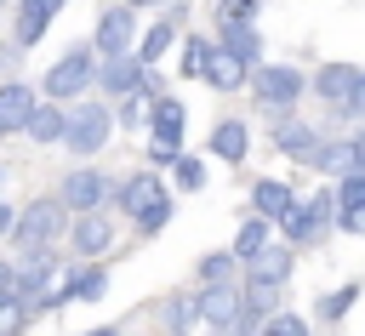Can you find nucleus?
I'll return each instance as SVG.
<instances>
[{
    "label": "nucleus",
    "mask_w": 365,
    "mask_h": 336,
    "mask_svg": "<svg viewBox=\"0 0 365 336\" xmlns=\"http://www.w3.org/2000/svg\"><path fill=\"white\" fill-rule=\"evenodd\" d=\"M68 233V211H63V199L57 194H40V199H29V205H17V222H11V251L23 256V251H51L57 239Z\"/></svg>",
    "instance_id": "1"
},
{
    "label": "nucleus",
    "mask_w": 365,
    "mask_h": 336,
    "mask_svg": "<svg viewBox=\"0 0 365 336\" xmlns=\"http://www.w3.org/2000/svg\"><path fill=\"white\" fill-rule=\"evenodd\" d=\"M17 262V273H11V296L29 308V313H40V302L57 290V279H63V256H57V245L51 251H23V256H11Z\"/></svg>",
    "instance_id": "2"
},
{
    "label": "nucleus",
    "mask_w": 365,
    "mask_h": 336,
    "mask_svg": "<svg viewBox=\"0 0 365 336\" xmlns=\"http://www.w3.org/2000/svg\"><path fill=\"white\" fill-rule=\"evenodd\" d=\"M91 80H97V51H91V46H68V51L46 68L40 97H46V103H74Z\"/></svg>",
    "instance_id": "3"
},
{
    "label": "nucleus",
    "mask_w": 365,
    "mask_h": 336,
    "mask_svg": "<svg viewBox=\"0 0 365 336\" xmlns=\"http://www.w3.org/2000/svg\"><path fill=\"white\" fill-rule=\"evenodd\" d=\"M331 211H336L331 188H319V194L297 199V205H291V216L279 222V239H285L291 251H314V245H319V239L331 233Z\"/></svg>",
    "instance_id": "4"
},
{
    "label": "nucleus",
    "mask_w": 365,
    "mask_h": 336,
    "mask_svg": "<svg viewBox=\"0 0 365 336\" xmlns=\"http://www.w3.org/2000/svg\"><path fill=\"white\" fill-rule=\"evenodd\" d=\"M108 137H114V108H108V103H74V108H68V120H63V148H68V154L91 159Z\"/></svg>",
    "instance_id": "5"
},
{
    "label": "nucleus",
    "mask_w": 365,
    "mask_h": 336,
    "mask_svg": "<svg viewBox=\"0 0 365 336\" xmlns=\"http://www.w3.org/2000/svg\"><path fill=\"white\" fill-rule=\"evenodd\" d=\"M57 199H63V211H68V216L108 211V199H114V177H108V171H97V165H68V171H63V182H57Z\"/></svg>",
    "instance_id": "6"
},
{
    "label": "nucleus",
    "mask_w": 365,
    "mask_h": 336,
    "mask_svg": "<svg viewBox=\"0 0 365 336\" xmlns=\"http://www.w3.org/2000/svg\"><path fill=\"white\" fill-rule=\"evenodd\" d=\"M302 91H308V74H297L291 63H257V68H251V97H257L268 114H291Z\"/></svg>",
    "instance_id": "7"
},
{
    "label": "nucleus",
    "mask_w": 365,
    "mask_h": 336,
    "mask_svg": "<svg viewBox=\"0 0 365 336\" xmlns=\"http://www.w3.org/2000/svg\"><path fill=\"white\" fill-rule=\"evenodd\" d=\"M91 51H103V57H131L137 51V11L125 0L103 6L97 28H91Z\"/></svg>",
    "instance_id": "8"
},
{
    "label": "nucleus",
    "mask_w": 365,
    "mask_h": 336,
    "mask_svg": "<svg viewBox=\"0 0 365 336\" xmlns=\"http://www.w3.org/2000/svg\"><path fill=\"white\" fill-rule=\"evenodd\" d=\"M68 251H74V262H103L114 251V211L68 216Z\"/></svg>",
    "instance_id": "9"
},
{
    "label": "nucleus",
    "mask_w": 365,
    "mask_h": 336,
    "mask_svg": "<svg viewBox=\"0 0 365 336\" xmlns=\"http://www.w3.org/2000/svg\"><path fill=\"white\" fill-rule=\"evenodd\" d=\"M291 273H297V251H291L285 239H268V245L240 268V285H274V290H285Z\"/></svg>",
    "instance_id": "10"
},
{
    "label": "nucleus",
    "mask_w": 365,
    "mask_h": 336,
    "mask_svg": "<svg viewBox=\"0 0 365 336\" xmlns=\"http://www.w3.org/2000/svg\"><path fill=\"white\" fill-rule=\"evenodd\" d=\"M160 199H171V194H165V182H160V171H131L125 182H114V199H108V205H114L120 216H131V222H137V216H143V211H154Z\"/></svg>",
    "instance_id": "11"
},
{
    "label": "nucleus",
    "mask_w": 365,
    "mask_h": 336,
    "mask_svg": "<svg viewBox=\"0 0 365 336\" xmlns=\"http://www.w3.org/2000/svg\"><path fill=\"white\" fill-rule=\"evenodd\" d=\"M57 296L63 308H91L108 296V268L103 262H68V273L57 279Z\"/></svg>",
    "instance_id": "12"
},
{
    "label": "nucleus",
    "mask_w": 365,
    "mask_h": 336,
    "mask_svg": "<svg viewBox=\"0 0 365 336\" xmlns=\"http://www.w3.org/2000/svg\"><path fill=\"white\" fill-rule=\"evenodd\" d=\"M194 319H200L205 330H234V319H240V285L194 290Z\"/></svg>",
    "instance_id": "13"
},
{
    "label": "nucleus",
    "mask_w": 365,
    "mask_h": 336,
    "mask_svg": "<svg viewBox=\"0 0 365 336\" xmlns=\"http://www.w3.org/2000/svg\"><path fill=\"white\" fill-rule=\"evenodd\" d=\"M291 205H297V188L291 182H279V177H257L251 182V216H262V222H285L291 216Z\"/></svg>",
    "instance_id": "14"
},
{
    "label": "nucleus",
    "mask_w": 365,
    "mask_h": 336,
    "mask_svg": "<svg viewBox=\"0 0 365 336\" xmlns=\"http://www.w3.org/2000/svg\"><path fill=\"white\" fill-rule=\"evenodd\" d=\"M274 148L285 154V159H314V148H319V131L308 125V120H297V114H274Z\"/></svg>",
    "instance_id": "15"
},
{
    "label": "nucleus",
    "mask_w": 365,
    "mask_h": 336,
    "mask_svg": "<svg viewBox=\"0 0 365 336\" xmlns=\"http://www.w3.org/2000/svg\"><path fill=\"white\" fill-rule=\"evenodd\" d=\"M34 103H40L34 85H23V80H0V137H23Z\"/></svg>",
    "instance_id": "16"
},
{
    "label": "nucleus",
    "mask_w": 365,
    "mask_h": 336,
    "mask_svg": "<svg viewBox=\"0 0 365 336\" xmlns=\"http://www.w3.org/2000/svg\"><path fill=\"white\" fill-rule=\"evenodd\" d=\"M63 6H68V0H17V28H11V46H17V51H29V46L51 28V17H57Z\"/></svg>",
    "instance_id": "17"
},
{
    "label": "nucleus",
    "mask_w": 365,
    "mask_h": 336,
    "mask_svg": "<svg viewBox=\"0 0 365 336\" xmlns=\"http://www.w3.org/2000/svg\"><path fill=\"white\" fill-rule=\"evenodd\" d=\"M91 85H103V97L120 103V97H131V91L143 85V63H137V57H103Z\"/></svg>",
    "instance_id": "18"
},
{
    "label": "nucleus",
    "mask_w": 365,
    "mask_h": 336,
    "mask_svg": "<svg viewBox=\"0 0 365 336\" xmlns=\"http://www.w3.org/2000/svg\"><path fill=\"white\" fill-rule=\"evenodd\" d=\"M205 148H211L222 165H240V159L251 154V120H234V114H228V120H217V125H211V137H205Z\"/></svg>",
    "instance_id": "19"
},
{
    "label": "nucleus",
    "mask_w": 365,
    "mask_h": 336,
    "mask_svg": "<svg viewBox=\"0 0 365 336\" xmlns=\"http://www.w3.org/2000/svg\"><path fill=\"white\" fill-rule=\"evenodd\" d=\"M354 80H359V68H354V63H325V68H319L308 85H314V97H319V103L336 114V108L354 97Z\"/></svg>",
    "instance_id": "20"
},
{
    "label": "nucleus",
    "mask_w": 365,
    "mask_h": 336,
    "mask_svg": "<svg viewBox=\"0 0 365 336\" xmlns=\"http://www.w3.org/2000/svg\"><path fill=\"white\" fill-rule=\"evenodd\" d=\"M319 177H354L359 171V159H354V137H319V148H314V159H308Z\"/></svg>",
    "instance_id": "21"
},
{
    "label": "nucleus",
    "mask_w": 365,
    "mask_h": 336,
    "mask_svg": "<svg viewBox=\"0 0 365 336\" xmlns=\"http://www.w3.org/2000/svg\"><path fill=\"white\" fill-rule=\"evenodd\" d=\"M200 80H205L211 91H240V85L251 80V68H245L240 57H228L222 46H211V51H205V68H200Z\"/></svg>",
    "instance_id": "22"
},
{
    "label": "nucleus",
    "mask_w": 365,
    "mask_h": 336,
    "mask_svg": "<svg viewBox=\"0 0 365 336\" xmlns=\"http://www.w3.org/2000/svg\"><path fill=\"white\" fill-rule=\"evenodd\" d=\"M154 319H160V330L165 336H188L200 319H194V290H171V296H160L154 302Z\"/></svg>",
    "instance_id": "23"
},
{
    "label": "nucleus",
    "mask_w": 365,
    "mask_h": 336,
    "mask_svg": "<svg viewBox=\"0 0 365 336\" xmlns=\"http://www.w3.org/2000/svg\"><path fill=\"white\" fill-rule=\"evenodd\" d=\"M171 40H177V17L165 11V17H154V23H148V28L137 34V51H131V57H137L143 68H154V63H160V57L171 51Z\"/></svg>",
    "instance_id": "24"
},
{
    "label": "nucleus",
    "mask_w": 365,
    "mask_h": 336,
    "mask_svg": "<svg viewBox=\"0 0 365 336\" xmlns=\"http://www.w3.org/2000/svg\"><path fill=\"white\" fill-rule=\"evenodd\" d=\"M217 28H222V34H217V46H222L228 57H240L245 68H257V63H262V34H257L251 23H217Z\"/></svg>",
    "instance_id": "25"
},
{
    "label": "nucleus",
    "mask_w": 365,
    "mask_h": 336,
    "mask_svg": "<svg viewBox=\"0 0 365 336\" xmlns=\"http://www.w3.org/2000/svg\"><path fill=\"white\" fill-rule=\"evenodd\" d=\"M359 290H365V279H342L336 290H325V296L314 302V325H342V319L354 313V302H359Z\"/></svg>",
    "instance_id": "26"
},
{
    "label": "nucleus",
    "mask_w": 365,
    "mask_h": 336,
    "mask_svg": "<svg viewBox=\"0 0 365 336\" xmlns=\"http://www.w3.org/2000/svg\"><path fill=\"white\" fill-rule=\"evenodd\" d=\"M211 285H240L234 251H205V256L194 262V290H211Z\"/></svg>",
    "instance_id": "27"
},
{
    "label": "nucleus",
    "mask_w": 365,
    "mask_h": 336,
    "mask_svg": "<svg viewBox=\"0 0 365 336\" xmlns=\"http://www.w3.org/2000/svg\"><path fill=\"white\" fill-rule=\"evenodd\" d=\"M63 120H68V108H63V103H34V114H29L23 137H29V142H63Z\"/></svg>",
    "instance_id": "28"
},
{
    "label": "nucleus",
    "mask_w": 365,
    "mask_h": 336,
    "mask_svg": "<svg viewBox=\"0 0 365 336\" xmlns=\"http://www.w3.org/2000/svg\"><path fill=\"white\" fill-rule=\"evenodd\" d=\"M268 239H274V222H262V216H245V222H240V233H234V245H228V251H234V262H240V268H245V262H251V256H257V251H262V245H268Z\"/></svg>",
    "instance_id": "29"
},
{
    "label": "nucleus",
    "mask_w": 365,
    "mask_h": 336,
    "mask_svg": "<svg viewBox=\"0 0 365 336\" xmlns=\"http://www.w3.org/2000/svg\"><path fill=\"white\" fill-rule=\"evenodd\" d=\"M108 108H114V125H125V131H131V125H148V108H154V97L137 85L131 97H120V103H108Z\"/></svg>",
    "instance_id": "30"
},
{
    "label": "nucleus",
    "mask_w": 365,
    "mask_h": 336,
    "mask_svg": "<svg viewBox=\"0 0 365 336\" xmlns=\"http://www.w3.org/2000/svg\"><path fill=\"white\" fill-rule=\"evenodd\" d=\"M331 199H336V211H359V216H365V171L336 177V182H331Z\"/></svg>",
    "instance_id": "31"
},
{
    "label": "nucleus",
    "mask_w": 365,
    "mask_h": 336,
    "mask_svg": "<svg viewBox=\"0 0 365 336\" xmlns=\"http://www.w3.org/2000/svg\"><path fill=\"white\" fill-rule=\"evenodd\" d=\"M171 182H177L182 194H200V188H205V159H200V154H177Z\"/></svg>",
    "instance_id": "32"
},
{
    "label": "nucleus",
    "mask_w": 365,
    "mask_h": 336,
    "mask_svg": "<svg viewBox=\"0 0 365 336\" xmlns=\"http://www.w3.org/2000/svg\"><path fill=\"white\" fill-rule=\"evenodd\" d=\"M262 336H314V319L297 313V308H279V313L262 325Z\"/></svg>",
    "instance_id": "33"
},
{
    "label": "nucleus",
    "mask_w": 365,
    "mask_h": 336,
    "mask_svg": "<svg viewBox=\"0 0 365 336\" xmlns=\"http://www.w3.org/2000/svg\"><path fill=\"white\" fill-rule=\"evenodd\" d=\"M29 325H34V313H29V308L6 290V296H0V336H23Z\"/></svg>",
    "instance_id": "34"
},
{
    "label": "nucleus",
    "mask_w": 365,
    "mask_h": 336,
    "mask_svg": "<svg viewBox=\"0 0 365 336\" xmlns=\"http://www.w3.org/2000/svg\"><path fill=\"white\" fill-rule=\"evenodd\" d=\"M205 51H211V40H205V34H188V40H182V74H188V80H200Z\"/></svg>",
    "instance_id": "35"
},
{
    "label": "nucleus",
    "mask_w": 365,
    "mask_h": 336,
    "mask_svg": "<svg viewBox=\"0 0 365 336\" xmlns=\"http://www.w3.org/2000/svg\"><path fill=\"white\" fill-rule=\"evenodd\" d=\"M262 0H217V23H257Z\"/></svg>",
    "instance_id": "36"
},
{
    "label": "nucleus",
    "mask_w": 365,
    "mask_h": 336,
    "mask_svg": "<svg viewBox=\"0 0 365 336\" xmlns=\"http://www.w3.org/2000/svg\"><path fill=\"white\" fill-rule=\"evenodd\" d=\"M165 222H171V199H160L154 211H143V216H137V239H154Z\"/></svg>",
    "instance_id": "37"
},
{
    "label": "nucleus",
    "mask_w": 365,
    "mask_h": 336,
    "mask_svg": "<svg viewBox=\"0 0 365 336\" xmlns=\"http://www.w3.org/2000/svg\"><path fill=\"white\" fill-rule=\"evenodd\" d=\"M331 120H365V68H359V80H354V97H348Z\"/></svg>",
    "instance_id": "38"
},
{
    "label": "nucleus",
    "mask_w": 365,
    "mask_h": 336,
    "mask_svg": "<svg viewBox=\"0 0 365 336\" xmlns=\"http://www.w3.org/2000/svg\"><path fill=\"white\" fill-rule=\"evenodd\" d=\"M331 228L336 233H365V216L359 211H331Z\"/></svg>",
    "instance_id": "39"
},
{
    "label": "nucleus",
    "mask_w": 365,
    "mask_h": 336,
    "mask_svg": "<svg viewBox=\"0 0 365 336\" xmlns=\"http://www.w3.org/2000/svg\"><path fill=\"white\" fill-rule=\"evenodd\" d=\"M11 222H17V205H11V199H0V239L11 233Z\"/></svg>",
    "instance_id": "40"
},
{
    "label": "nucleus",
    "mask_w": 365,
    "mask_h": 336,
    "mask_svg": "<svg viewBox=\"0 0 365 336\" xmlns=\"http://www.w3.org/2000/svg\"><path fill=\"white\" fill-rule=\"evenodd\" d=\"M11 273H17V262H11V256H0V296L11 290Z\"/></svg>",
    "instance_id": "41"
},
{
    "label": "nucleus",
    "mask_w": 365,
    "mask_h": 336,
    "mask_svg": "<svg viewBox=\"0 0 365 336\" xmlns=\"http://www.w3.org/2000/svg\"><path fill=\"white\" fill-rule=\"evenodd\" d=\"M80 336H125L120 325H91V330H80Z\"/></svg>",
    "instance_id": "42"
},
{
    "label": "nucleus",
    "mask_w": 365,
    "mask_h": 336,
    "mask_svg": "<svg viewBox=\"0 0 365 336\" xmlns=\"http://www.w3.org/2000/svg\"><path fill=\"white\" fill-rule=\"evenodd\" d=\"M125 6H131V11H143V6H154V11H160V6H171V0H125Z\"/></svg>",
    "instance_id": "43"
},
{
    "label": "nucleus",
    "mask_w": 365,
    "mask_h": 336,
    "mask_svg": "<svg viewBox=\"0 0 365 336\" xmlns=\"http://www.w3.org/2000/svg\"><path fill=\"white\" fill-rule=\"evenodd\" d=\"M354 159H359V171H365V131L354 137Z\"/></svg>",
    "instance_id": "44"
},
{
    "label": "nucleus",
    "mask_w": 365,
    "mask_h": 336,
    "mask_svg": "<svg viewBox=\"0 0 365 336\" xmlns=\"http://www.w3.org/2000/svg\"><path fill=\"white\" fill-rule=\"evenodd\" d=\"M205 336H234V330H205Z\"/></svg>",
    "instance_id": "45"
},
{
    "label": "nucleus",
    "mask_w": 365,
    "mask_h": 336,
    "mask_svg": "<svg viewBox=\"0 0 365 336\" xmlns=\"http://www.w3.org/2000/svg\"><path fill=\"white\" fill-rule=\"evenodd\" d=\"M0 182H6V165H0Z\"/></svg>",
    "instance_id": "46"
}]
</instances>
